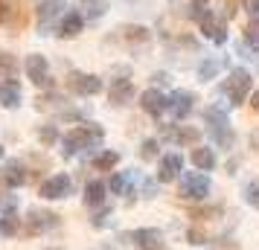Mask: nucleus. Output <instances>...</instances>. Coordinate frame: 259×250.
Instances as JSON below:
<instances>
[{"instance_id": "f257e3e1", "label": "nucleus", "mask_w": 259, "mask_h": 250, "mask_svg": "<svg viewBox=\"0 0 259 250\" xmlns=\"http://www.w3.org/2000/svg\"><path fill=\"white\" fill-rule=\"evenodd\" d=\"M102 125H96V122H84V125H76L70 131L61 137V155L64 157H76L79 152L84 148H96V145L102 143Z\"/></svg>"}, {"instance_id": "f03ea898", "label": "nucleus", "mask_w": 259, "mask_h": 250, "mask_svg": "<svg viewBox=\"0 0 259 250\" xmlns=\"http://www.w3.org/2000/svg\"><path fill=\"white\" fill-rule=\"evenodd\" d=\"M204 119H207V128H210L212 143L219 145V148H233L236 134H233V128H230V119H227V114H224V108H215V105L207 108Z\"/></svg>"}, {"instance_id": "7ed1b4c3", "label": "nucleus", "mask_w": 259, "mask_h": 250, "mask_svg": "<svg viewBox=\"0 0 259 250\" xmlns=\"http://www.w3.org/2000/svg\"><path fill=\"white\" fill-rule=\"evenodd\" d=\"M250 73L245 70V67H233V70L227 73V79H224V84H222V93L227 96V102L230 105H242L247 96H250Z\"/></svg>"}, {"instance_id": "20e7f679", "label": "nucleus", "mask_w": 259, "mask_h": 250, "mask_svg": "<svg viewBox=\"0 0 259 250\" xmlns=\"http://www.w3.org/2000/svg\"><path fill=\"white\" fill-rule=\"evenodd\" d=\"M178 195L184 201H204V198H210V178L204 172H187V175H181Z\"/></svg>"}, {"instance_id": "39448f33", "label": "nucleus", "mask_w": 259, "mask_h": 250, "mask_svg": "<svg viewBox=\"0 0 259 250\" xmlns=\"http://www.w3.org/2000/svg\"><path fill=\"white\" fill-rule=\"evenodd\" d=\"M24 70H26V79L35 84V87H53V76H50V61L44 59L41 53H32V56H26Z\"/></svg>"}, {"instance_id": "423d86ee", "label": "nucleus", "mask_w": 259, "mask_h": 250, "mask_svg": "<svg viewBox=\"0 0 259 250\" xmlns=\"http://www.w3.org/2000/svg\"><path fill=\"white\" fill-rule=\"evenodd\" d=\"M67 87H70L76 96H96L102 93V79L99 76H94V73H82V70H73L70 76H67Z\"/></svg>"}, {"instance_id": "0eeeda50", "label": "nucleus", "mask_w": 259, "mask_h": 250, "mask_svg": "<svg viewBox=\"0 0 259 250\" xmlns=\"http://www.w3.org/2000/svg\"><path fill=\"white\" fill-rule=\"evenodd\" d=\"M70 192H73L70 175H53V178H47L38 186V195H41L44 201H61V198H67Z\"/></svg>"}, {"instance_id": "6e6552de", "label": "nucleus", "mask_w": 259, "mask_h": 250, "mask_svg": "<svg viewBox=\"0 0 259 250\" xmlns=\"http://www.w3.org/2000/svg\"><path fill=\"white\" fill-rule=\"evenodd\" d=\"M59 227V215L50 213V210H41V207H32L26 213V233L29 236H38V233H47V230H56Z\"/></svg>"}, {"instance_id": "1a4fd4ad", "label": "nucleus", "mask_w": 259, "mask_h": 250, "mask_svg": "<svg viewBox=\"0 0 259 250\" xmlns=\"http://www.w3.org/2000/svg\"><path fill=\"white\" fill-rule=\"evenodd\" d=\"M26 180H29V172L21 160H6L0 166V186L3 189H21Z\"/></svg>"}, {"instance_id": "9d476101", "label": "nucleus", "mask_w": 259, "mask_h": 250, "mask_svg": "<svg viewBox=\"0 0 259 250\" xmlns=\"http://www.w3.org/2000/svg\"><path fill=\"white\" fill-rule=\"evenodd\" d=\"M140 108L149 114V117H163V111H169V96L163 90H157V87H149V90H143L140 93Z\"/></svg>"}, {"instance_id": "9b49d317", "label": "nucleus", "mask_w": 259, "mask_h": 250, "mask_svg": "<svg viewBox=\"0 0 259 250\" xmlns=\"http://www.w3.org/2000/svg\"><path fill=\"white\" fill-rule=\"evenodd\" d=\"M119 38H122V44H125L128 49H143V47L152 44V32H149L146 26H140V24L119 26Z\"/></svg>"}, {"instance_id": "f8f14e48", "label": "nucleus", "mask_w": 259, "mask_h": 250, "mask_svg": "<svg viewBox=\"0 0 259 250\" xmlns=\"http://www.w3.org/2000/svg\"><path fill=\"white\" fill-rule=\"evenodd\" d=\"M198 26H201V35L207 38V41H212V44H224L227 41V26H224L222 18H215L212 12L204 15L198 21Z\"/></svg>"}, {"instance_id": "ddd939ff", "label": "nucleus", "mask_w": 259, "mask_h": 250, "mask_svg": "<svg viewBox=\"0 0 259 250\" xmlns=\"http://www.w3.org/2000/svg\"><path fill=\"white\" fill-rule=\"evenodd\" d=\"M184 172V157L181 155H163L157 163V183H172Z\"/></svg>"}, {"instance_id": "4468645a", "label": "nucleus", "mask_w": 259, "mask_h": 250, "mask_svg": "<svg viewBox=\"0 0 259 250\" xmlns=\"http://www.w3.org/2000/svg\"><path fill=\"white\" fill-rule=\"evenodd\" d=\"M131 241L137 250H163V233L154 227H140L131 233Z\"/></svg>"}, {"instance_id": "2eb2a0df", "label": "nucleus", "mask_w": 259, "mask_h": 250, "mask_svg": "<svg viewBox=\"0 0 259 250\" xmlns=\"http://www.w3.org/2000/svg\"><path fill=\"white\" fill-rule=\"evenodd\" d=\"M160 137L175 145H187V143H198L201 131L198 128H187V125H160Z\"/></svg>"}, {"instance_id": "dca6fc26", "label": "nucleus", "mask_w": 259, "mask_h": 250, "mask_svg": "<svg viewBox=\"0 0 259 250\" xmlns=\"http://www.w3.org/2000/svg\"><path fill=\"white\" fill-rule=\"evenodd\" d=\"M195 108V93L192 90H175L169 96V114L175 119H187Z\"/></svg>"}, {"instance_id": "f3484780", "label": "nucleus", "mask_w": 259, "mask_h": 250, "mask_svg": "<svg viewBox=\"0 0 259 250\" xmlns=\"http://www.w3.org/2000/svg\"><path fill=\"white\" fill-rule=\"evenodd\" d=\"M56 18H64V0H41L38 3V26L41 29H50Z\"/></svg>"}, {"instance_id": "a211bd4d", "label": "nucleus", "mask_w": 259, "mask_h": 250, "mask_svg": "<svg viewBox=\"0 0 259 250\" xmlns=\"http://www.w3.org/2000/svg\"><path fill=\"white\" fill-rule=\"evenodd\" d=\"M134 99V82L131 79H114L108 87V102L111 105H128Z\"/></svg>"}, {"instance_id": "6ab92c4d", "label": "nucleus", "mask_w": 259, "mask_h": 250, "mask_svg": "<svg viewBox=\"0 0 259 250\" xmlns=\"http://www.w3.org/2000/svg\"><path fill=\"white\" fill-rule=\"evenodd\" d=\"M21 99H24V90H21V84L15 82V79H3L0 82V105L15 111V108L21 105Z\"/></svg>"}, {"instance_id": "aec40b11", "label": "nucleus", "mask_w": 259, "mask_h": 250, "mask_svg": "<svg viewBox=\"0 0 259 250\" xmlns=\"http://www.w3.org/2000/svg\"><path fill=\"white\" fill-rule=\"evenodd\" d=\"M84 18L79 12H64V18L59 21V38H76L82 32Z\"/></svg>"}, {"instance_id": "412c9836", "label": "nucleus", "mask_w": 259, "mask_h": 250, "mask_svg": "<svg viewBox=\"0 0 259 250\" xmlns=\"http://www.w3.org/2000/svg\"><path fill=\"white\" fill-rule=\"evenodd\" d=\"M189 160H192V166L201 169V172H212V169L219 166V157H215L212 148H192Z\"/></svg>"}, {"instance_id": "4be33fe9", "label": "nucleus", "mask_w": 259, "mask_h": 250, "mask_svg": "<svg viewBox=\"0 0 259 250\" xmlns=\"http://www.w3.org/2000/svg\"><path fill=\"white\" fill-rule=\"evenodd\" d=\"M108 12V0H79V15L88 21H99Z\"/></svg>"}, {"instance_id": "5701e85b", "label": "nucleus", "mask_w": 259, "mask_h": 250, "mask_svg": "<svg viewBox=\"0 0 259 250\" xmlns=\"http://www.w3.org/2000/svg\"><path fill=\"white\" fill-rule=\"evenodd\" d=\"M134 180H137L134 172H117V175H111V192L114 195H131Z\"/></svg>"}, {"instance_id": "b1692460", "label": "nucleus", "mask_w": 259, "mask_h": 250, "mask_svg": "<svg viewBox=\"0 0 259 250\" xmlns=\"http://www.w3.org/2000/svg\"><path fill=\"white\" fill-rule=\"evenodd\" d=\"M105 192H108V186L102 180H91V183L84 186V204H88V207H102V204H105Z\"/></svg>"}, {"instance_id": "393cba45", "label": "nucleus", "mask_w": 259, "mask_h": 250, "mask_svg": "<svg viewBox=\"0 0 259 250\" xmlns=\"http://www.w3.org/2000/svg\"><path fill=\"white\" fill-rule=\"evenodd\" d=\"M224 64H227L224 59H207V61H201L198 79H201V82H210V79H215V76H219V70H222Z\"/></svg>"}, {"instance_id": "a878e982", "label": "nucleus", "mask_w": 259, "mask_h": 250, "mask_svg": "<svg viewBox=\"0 0 259 250\" xmlns=\"http://www.w3.org/2000/svg\"><path fill=\"white\" fill-rule=\"evenodd\" d=\"M117 163H119V155L111 152V148H105V152H99L94 157V169H99V172H111V169H117Z\"/></svg>"}, {"instance_id": "bb28decb", "label": "nucleus", "mask_w": 259, "mask_h": 250, "mask_svg": "<svg viewBox=\"0 0 259 250\" xmlns=\"http://www.w3.org/2000/svg\"><path fill=\"white\" fill-rule=\"evenodd\" d=\"M18 76V56L0 53V79H15Z\"/></svg>"}, {"instance_id": "cd10ccee", "label": "nucleus", "mask_w": 259, "mask_h": 250, "mask_svg": "<svg viewBox=\"0 0 259 250\" xmlns=\"http://www.w3.org/2000/svg\"><path fill=\"white\" fill-rule=\"evenodd\" d=\"M245 44L253 53H259V21H250V24L245 26Z\"/></svg>"}, {"instance_id": "c85d7f7f", "label": "nucleus", "mask_w": 259, "mask_h": 250, "mask_svg": "<svg viewBox=\"0 0 259 250\" xmlns=\"http://www.w3.org/2000/svg\"><path fill=\"white\" fill-rule=\"evenodd\" d=\"M160 148V143L157 140H143V145H140V160H146V163H152V160H157V152Z\"/></svg>"}, {"instance_id": "c756f323", "label": "nucleus", "mask_w": 259, "mask_h": 250, "mask_svg": "<svg viewBox=\"0 0 259 250\" xmlns=\"http://www.w3.org/2000/svg\"><path fill=\"white\" fill-rule=\"evenodd\" d=\"M245 201H247V207H253V210H259V180H247L245 183Z\"/></svg>"}, {"instance_id": "7c9ffc66", "label": "nucleus", "mask_w": 259, "mask_h": 250, "mask_svg": "<svg viewBox=\"0 0 259 250\" xmlns=\"http://www.w3.org/2000/svg\"><path fill=\"white\" fill-rule=\"evenodd\" d=\"M18 227H21V218H18V215H3V218H0V230H3V233H6V236H15V233H18Z\"/></svg>"}, {"instance_id": "2f4dec72", "label": "nucleus", "mask_w": 259, "mask_h": 250, "mask_svg": "<svg viewBox=\"0 0 259 250\" xmlns=\"http://www.w3.org/2000/svg\"><path fill=\"white\" fill-rule=\"evenodd\" d=\"M38 140L44 145H53L56 140H59V131H56V125H41L38 128Z\"/></svg>"}, {"instance_id": "473e14b6", "label": "nucleus", "mask_w": 259, "mask_h": 250, "mask_svg": "<svg viewBox=\"0 0 259 250\" xmlns=\"http://www.w3.org/2000/svg\"><path fill=\"white\" fill-rule=\"evenodd\" d=\"M215 215H222V204H215V207H201V210H192L189 218H215Z\"/></svg>"}, {"instance_id": "72a5a7b5", "label": "nucleus", "mask_w": 259, "mask_h": 250, "mask_svg": "<svg viewBox=\"0 0 259 250\" xmlns=\"http://www.w3.org/2000/svg\"><path fill=\"white\" fill-rule=\"evenodd\" d=\"M15 15V0H0V24H9Z\"/></svg>"}, {"instance_id": "f704fd0d", "label": "nucleus", "mask_w": 259, "mask_h": 250, "mask_svg": "<svg viewBox=\"0 0 259 250\" xmlns=\"http://www.w3.org/2000/svg\"><path fill=\"white\" fill-rule=\"evenodd\" d=\"M187 241H189V244H207V236L201 233L198 227H189V230H187Z\"/></svg>"}, {"instance_id": "c9c22d12", "label": "nucleus", "mask_w": 259, "mask_h": 250, "mask_svg": "<svg viewBox=\"0 0 259 250\" xmlns=\"http://www.w3.org/2000/svg\"><path fill=\"white\" fill-rule=\"evenodd\" d=\"M245 9L250 12L253 21H259V0H245Z\"/></svg>"}, {"instance_id": "e433bc0d", "label": "nucleus", "mask_w": 259, "mask_h": 250, "mask_svg": "<svg viewBox=\"0 0 259 250\" xmlns=\"http://www.w3.org/2000/svg\"><path fill=\"white\" fill-rule=\"evenodd\" d=\"M236 12H239V0H224V15L233 18Z\"/></svg>"}, {"instance_id": "4c0bfd02", "label": "nucleus", "mask_w": 259, "mask_h": 250, "mask_svg": "<svg viewBox=\"0 0 259 250\" xmlns=\"http://www.w3.org/2000/svg\"><path fill=\"white\" fill-rule=\"evenodd\" d=\"M108 218H111V210H102V213L94 218V227H105V224H108Z\"/></svg>"}, {"instance_id": "58836bf2", "label": "nucleus", "mask_w": 259, "mask_h": 250, "mask_svg": "<svg viewBox=\"0 0 259 250\" xmlns=\"http://www.w3.org/2000/svg\"><path fill=\"white\" fill-rule=\"evenodd\" d=\"M250 108H253V111L259 114V87L253 90V93H250Z\"/></svg>"}, {"instance_id": "ea45409f", "label": "nucleus", "mask_w": 259, "mask_h": 250, "mask_svg": "<svg viewBox=\"0 0 259 250\" xmlns=\"http://www.w3.org/2000/svg\"><path fill=\"white\" fill-rule=\"evenodd\" d=\"M250 145H253V148H256V152H259V128H256V131H253V134H250Z\"/></svg>"}, {"instance_id": "a19ab883", "label": "nucleus", "mask_w": 259, "mask_h": 250, "mask_svg": "<svg viewBox=\"0 0 259 250\" xmlns=\"http://www.w3.org/2000/svg\"><path fill=\"white\" fill-rule=\"evenodd\" d=\"M3 155H6V148H3V145H0V160H3Z\"/></svg>"}, {"instance_id": "79ce46f5", "label": "nucleus", "mask_w": 259, "mask_h": 250, "mask_svg": "<svg viewBox=\"0 0 259 250\" xmlns=\"http://www.w3.org/2000/svg\"><path fill=\"white\" fill-rule=\"evenodd\" d=\"M50 250H59V247H50Z\"/></svg>"}, {"instance_id": "37998d69", "label": "nucleus", "mask_w": 259, "mask_h": 250, "mask_svg": "<svg viewBox=\"0 0 259 250\" xmlns=\"http://www.w3.org/2000/svg\"><path fill=\"white\" fill-rule=\"evenodd\" d=\"M0 233H3V230H0Z\"/></svg>"}]
</instances>
